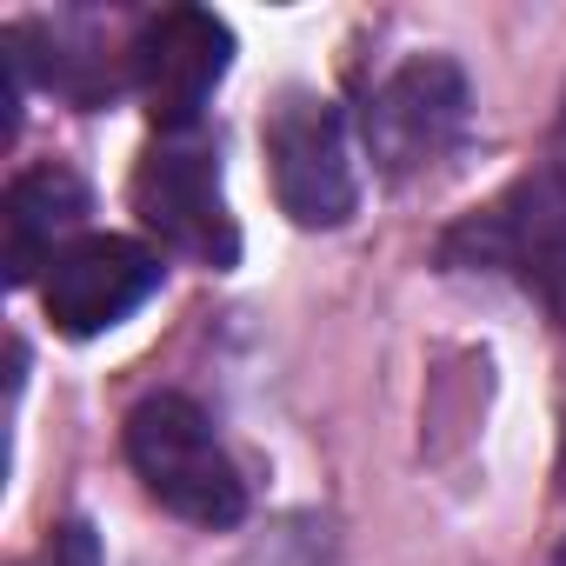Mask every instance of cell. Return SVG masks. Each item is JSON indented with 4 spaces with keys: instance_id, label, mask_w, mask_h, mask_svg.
Listing matches in <instances>:
<instances>
[{
    "instance_id": "cell-2",
    "label": "cell",
    "mask_w": 566,
    "mask_h": 566,
    "mask_svg": "<svg viewBox=\"0 0 566 566\" xmlns=\"http://www.w3.org/2000/svg\"><path fill=\"white\" fill-rule=\"evenodd\" d=\"M266 160H273L280 207H287L301 227H340L360 207L347 120L321 94H287L266 114Z\"/></svg>"
},
{
    "instance_id": "cell-10",
    "label": "cell",
    "mask_w": 566,
    "mask_h": 566,
    "mask_svg": "<svg viewBox=\"0 0 566 566\" xmlns=\"http://www.w3.org/2000/svg\"><path fill=\"white\" fill-rule=\"evenodd\" d=\"M553 154H566V114H559V147H553Z\"/></svg>"
},
{
    "instance_id": "cell-3",
    "label": "cell",
    "mask_w": 566,
    "mask_h": 566,
    "mask_svg": "<svg viewBox=\"0 0 566 566\" xmlns=\"http://www.w3.org/2000/svg\"><path fill=\"white\" fill-rule=\"evenodd\" d=\"M134 213L187 260L200 266H233L240 260V227L220 193V160L200 140H160L134 167Z\"/></svg>"
},
{
    "instance_id": "cell-6",
    "label": "cell",
    "mask_w": 566,
    "mask_h": 566,
    "mask_svg": "<svg viewBox=\"0 0 566 566\" xmlns=\"http://www.w3.org/2000/svg\"><path fill=\"white\" fill-rule=\"evenodd\" d=\"M160 287V260L140 247V240H114V233H94V240H74L54 266H48V321L74 340L87 334H107L120 327L134 307H147Z\"/></svg>"
},
{
    "instance_id": "cell-5",
    "label": "cell",
    "mask_w": 566,
    "mask_h": 566,
    "mask_svg": "<svg viewBox=\"0 0 566 566\" xmlns=\"http://www.w3.org/2000/svg\"><path fill=\"white\" fill-rule=\"evenodd\" d=\"M227 61H233V34H227L213 14H200V8H167V14H154V21L140 28L134 54H127L134 87H140V101H147L154 127H167V134H187V127L200 120V107L213 101Z\"/></svg>"
},
{
    "instance_id": "cell-4",
    "label": "cell",
    "mask_w": 566,
    "mask_h": 566,
    "mask_svg": "<svg viewBox=\"0 0 566 566\" xmlns=\"http://www.w3.org/2000/svg\"><path fill=\"white\" fill-rule=\"evenodd\" d=\"M460 134H467V74L440 54L394 67L367 101V147L394 180L447 160Z\"/></svg>"
},
{
    "instance_id": "cell-8",
    "label": "cell",
    "mask_w": 566,
    "mask_h": 566,
    "mask_svg": "<svg viewBox=\"0 0 566 566\" xmlns=\"http://www.w3.org/2000/svg\"><path fill=\"white\" fill-rule=\"evenodd\" d=\"M81 220H87V180L74 167L48 160V167L14 174L8 207H0V227H8V280H14V287H28L41 266H54L67 253L61 240Z\"/></svg>"
},
{
    "instance_id": "cell-11",
    "label": "cell",
    "mask_w": 566,
    "mask_h": 566,
    "mask_svg": "<svg viewBox=\"0 0 566 566\" xmlns=\"http://www.w3.org/2000/svg\"><path fill=\"white\" fill-rule=\"evenodd\" d=\"M559 566H566V546H559Z\"/></svg>"
},
{
    "instance_id": "cell-7",
    "label": "cell",
    "mask_w": 566,
    "mask_h": 566,
    "mask_svg": "<svg viewBox=\"0 0 566 566\" xmlns=\"http://www.w3.org/2000/svg\"><path fill=\"white\" fill-rule=\"evenodd\" d=\"M460 240H473L486 266H513L539 301L566 314V154H553L546 174H533L513 200H500Z\"/></svg>"
},
{
    "instance_id": "cell-9",
    "label": "cell",
    "mask_w": 566,
    "mask_h": 566,
    "mask_svg": "<svg viewBox=\"0 0 566 566\" xmlns=\"http://www.w3.org/2000/svg\"><path fill=\"white\" fill-rule=\"evenodd\" d=\"M61 566H94V533H87V526H67V539H61Z\"/></svg>"
},
{
    "instance_id": "cell-1",
    "label": "cell",
    "mask_w": 566,
    "mask_h": 566,
    "mask_svg": "<svg viewBox=\"0 0 566 566\" xmlns=\"http://www.w3.org/2000/svg\"><path fill=\"white\" fill-rule=\"evenodd\" d=\"M127 460L140 486L193 526H233L247 513V480L187 394H154L127 413Z\"/></svg>"
}]
</instances>
